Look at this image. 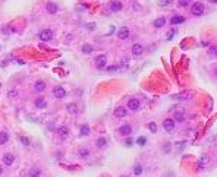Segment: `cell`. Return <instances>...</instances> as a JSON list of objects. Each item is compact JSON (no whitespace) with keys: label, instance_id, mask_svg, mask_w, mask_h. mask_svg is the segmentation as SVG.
Returning <instances> with one entry per match:
<instances>
[{"label":"cell","instance_id":"cell-1","mask_svg":"<svg viewBox=\"0 0 217 177\" xmlns=\"http://www.w3.org/2000/svg\"><path fill=\"white\" fill-rule=\"evenodd\" d=\"M191 13L194 16H201L204 13V4L199 3V1H195L192 6H191Z\"/></svg>","mask_w":217,"mask_h":177},{"label":"cell","instance_id":"cell-2","mask_svg":"<svg viewBox=\"0 0 217 177\" xmlns=\"http://www.w3.org/2000/svg\"><path fill=\"white\" fill-rule=\"evenodd\" d=\"M38 37L43 43H49V41L53 40V31L52 29H43V31H40Z\"/></svg>","mask_w":217,"mask_h":177},{"label":"cell","instance_id":"cell-3","mask_svg":"<svg viewBox=\"0 0 217 177\" xmlns=\"http://www.w3.org/2000/svg\"><path fill=\"white\" fill-rule=\"evenodd\" d=\"M108 9H110V12L116 13V12H120V10L123 9V4H122L119 0H111V1L108 3Z\"/></svg>","mask_w":217,"mask_h":177},{"label":"cell","instance_id":"cell-4","mask_svg":"<svg viewBox=\"0 0 217 177\" xmlns=\"http://www.w3.org/2000/svg\"><path fill=\"white\" fill-rule=\"evenodd\" d=\"M1 161H3V164H4L6 167H10V165L15 162V155L10 154V152H4L3 157H1Z\"/></svg>","mask_w":217,"mask_h":177},{"label":"cell","instance_id":"cell-5","mask_svg":"<svg viewBox=\"0 0 217 177\" xmlns=\"http://www.w3.org/2000/svg\"><path fill=\"white\" fill-rule=\"evenodd\" d=\"M53 95L54 98H57V100H62V98H65V95H66V91L63 87H60V85H57V87H54L53 89Z\"/></svg>","mask_w":217,"mask_h":177},{"label":"cell","instance_id":"cell-6","mask_svg":"<svg viewBox=\"0 0 217 177\" xmlns=\"http://www.w3.org/2000/svg\"><path fill=\"white\" fill-rule=\"evenodd\" d=\"M106 63H107V57H106L104 54H100V56L95 57V66H97L98 69H103V68L106 66Z\"/></svg>","mask_w":217,"mask_h":177},{"label":"cell","instance_id":"cell-7","mask_svg":"<svg viewBox=\"0 0 217 177\" xmlns=\"http://www.w3.org/2000/svg\"><path fill=\"white\" fill-rule=\"evenodd\" d=\"M140 106H141V103H140V100H137V98H131V100L128 101V108H129L131 111L140 110Z\"/></svg>","mask_w":217,"mask_h":177},{"label":"cell","instance_id":"cell-8","mask_svg":"<svg viewBox=\"0 0 217 177\" xmlns=\"http://www.w3.org/2000/svg\"><path fill=\"white\" fill-rule=\"evenodd\" d=\"M126 114H128V111H126L125 107L119 106V107L114 108V117H116V119H123V117H126Z\"/></svg>","mask_w":217,"mask_h":177},{"label":"cell","instance_id":"cell-9","mask_svg":"<svg viewBox=\"0 0 217 177\" xmlns=\"http://www.w3.org/2000/svg\"><path fill=\"white\" fill-rule=\"evenodd\" d=\"M163 127H164L166 132H173V129H175V120L173 119H164Z\"/></svg>","mask_w":217,"mask_h":177},{"label":"cell","instance_id":"cell-10","mask_svg":"<svg viewBox=\"0 0 217 177\" xmlns=\"http://www.w3.org/2000/svg\"><path fill=\"white\" fill-rule=\"evenodd\" d=\"M46 10L50 13V15H56L57 12H59V6L53 3V1H49L47 4H46Z\"/></svg>","mask_w":217,"mask_h":177},{"label":"cell","instance_id":"cell-11","mask_svg":"<svg viewBox=\"0 0 217 177\" xmlns=\"http://www.w3.org/2000/svg\"><path fill=\"white\" fill-rule=\"evenodd\" d=\"M131 35V32H129V29H128L126 26H122L119 31H117V38L119 40H128Z\"/></svg>","mask_w":217,"mask_h":177},{"label":"cell","instance_id":"cell-12","mask_svg":"<svg viewBox=\"0 0 217 177\" xmlns=\"http://www.w3.org/2000/svg\"><path fill=\"white\" fill-rule=\"evenodd\" d=\"M46 88H47V85H46V82H43V81H37L35 84H34V91H35L37 94L44 92Z\"/></svg>","mask_w":217,"mask_h":177},{"label":"cell","instance_id":"cell-13","mask_svg":"<svg viewBox=\"0 0 217 177\" xmlns=\"http://www.w3.org/2000/svg\"><path fill=\"white\" fill-rule=\"evenodd\" d=\"M57 136H59L60 139H66V138L69 136V129H68L66 126L59 127V129H57Z\"/></svg>","mask_w":217,"mask_h":177},{"label":"cell","instance_id":"cell-14","mask_svg":"<svg viewBox=\"0 0 217 177\" xmlns=\"http://www.w3.org/2000/svg\"><path fill=\"white\" fill-rule=\"evenodd\" d=\"M131 51H132V54H134L135 57H138V56H141V54L144 53V47H142L141 44H134Z\"/></svg>","mask_w":217,"mask_h":177},{"label":"cell","instance_id":"cell-15","mask_svg":"<svg viewBox=\"0 0 217 177\" xmlns=\"http://www.w3.org/2000/svg\"><path fill=\"white\" fill-rule=\"evenodd\" d=\"M78 157L81 159L90 158V149H87V148H79V149H78Z\"/></svg>","mask_w":217,"mask_h":177},{"label":"cell","instance_id":"cell-16","mask_svg":"<svg viewBox=\"0 0 217 177\" xmlns=\"http://www.w3.org/2000/svg\"><path fill=\"white\" fill-rule=\"evenodd\" d=\"M66 110H68V113H69V114H72V116H76V114L79 113L78 106H76V104H73V103H69V104L66 106Z\"/></svg>","mask_w":217,"mask_h":177},{"label":"cell","instance_id":"cell-17","mask_svg":"<svg viewBox=\"0 0 217 177\" xmlns=\"http://www.w3.org/2000/svg\"><path fill=\"white\" fill-rule=\"evenodd\" d=\"M119 132H120L122 135L128 136V135H131V133H132V126H131V124H123V126H120Z\"/></svg>","mask_w":217,"mask_h":177},{"label":"cell","instance_id":"cell-18","mask_svg":"<svg viewBox=\"0 0 217 177\" xmlns=\"http://www.w3.org/2000/svg\"><path fill=\"white\" fill-rule=\"evenodd\" d=\"M34 106H35V108H44V107L47 106V103H46V100L43 97H38V98H35V101H34Z\"/></svg>","mask_w":217,"mask_h":177},{"label":"cell","instance_id":"cell-19","mask_svg":"<svg viewBox=\"0 0 217 177\" xmlns=\"http://www.w3.org/2000/svg\"><path fill=\"white\" fill-rule=\"evenodd\" d=\"M154 28H163L164 25H166V18L164 16H162V18H157L156 21H154Z\"/></svg>","mask_w":217,"mask_h":177},{"label":"cell","instance_id":"cell-20","mask_svg":"<svg viewBox=\"0 0 217 177\" xmlns=\"http://www.w3.org/2000/svg\"><path fill=\"white\" fill-rule=\"evenodd\" d=\"M43 174V171L40 170V168H37V167H32L30 171H28V176L30 177H40Z\"/></svg>","mask_w":217,"mask_h":177},{"label":"cell","instance_id":"cell-21","mask_svg":"<svg viewBox=\"0 0 217 177\" xmlns=\"http://www.w3.org/2000/svg\"><path fill=\"white\" fill-rule=\"evenodd\" d=\"M7 142H9V133L4 132V130H1L0 132V145H4Z\"/></svg>","mask_w":217,"mask_h":177},{"label":"cell","instance_id":"cell-22","mask_svg":"<svg viewBox=\"0 0 217 177\" xmlns=\"http://www.w3.org/2000/svg\"><path fill=\"white\" fill-rule=\"evenodd\" d=\"M170 22H172L173 25H179V24H183V22H185V18H183V16H179V15H175Z\"/></svg>","mask_w":217,"mask_h":177},{"label":"cell","instance_id":"cell-23","mask_svg":"<svg viewBox=\"0 0 217 177\" xmlns=\"http://www.w3.org/2000/svg\"><path fill=\"white\" fill-rule=\"evenodd\" d=\"M106 145H107V141H106L104 138H98V139L95 141V146H97V148H100V149H101V148H104Z\"/></svg>","mask_w":217,"mask_h":177},{"label":"cell","instance_id":"cell-24","mask_svg":"<svg viewBox=\"0 0 217 177\" xmlns=\"http://www.w3.org/2000/svg\"><path fill=\"white\" fill-rule=\"evenodd\" d=\"M79 135H81V136H87V135H90V127H88V124H82V126H81V132H79Z\"/></svg>","mask_w":217,"mask_h":177},{"label":"cell","instance_id":"cell-25","mask_svg":"<svg viewBox=\"0 0 217 177\" xmlns=\"http://www.w3.org/2000/svg\"><path fill=\"white\" fill-rule=\"evenodd\" d=\"M141 173H142V165H141V164H137V165L134 167V174H135V176H140Z\"/></svg>","mask_w":217,"mask_h":177},{"label":"cell","instance_id":"cell-26","mask_svg":"<svg viewBox=\"0 0 217 177\" xmlns=\"http://www.w3.org/2000/svg\"><path fill=\"white\" fill-rule=\"evenodd\" d=\"M208 54L213 56V57H217V46H211V47H208Z\"/></svg>","mask_w":217,"mask_h":177},{"label":"cell","instance_id":"cell-27","mask_svg":"<svg viewBox=\"0 0 217 177\" xmlns=\"http://www.w3.org/2000/svg\"><path fill=\"white\" fill-rule=\"evenodd\" d=\"M183 116H185V114H183L182 111H176V113H175V120H178V122H183Z\"/></svg>","mask_w":217,"mask_h":177},{"label":"cell","instance_id":"cell-28","mask_svg":"<svg viewBox=\"0 0 217 177\" xmlns=\"http://www.w3.org/2000/svg\"><path fill=\"white\" fill-rule=\"evenodd\" d=\"M92 50H94V48H92V47H91L90 44H85V46H82V53H91V51H92Z\"/></svg>","mask_w":217,"mask_h":177},{"label":"cell","instance_id":"cell-29","mask_svg":"<svg viewBox=\"0 0 217 177\" xmlns=\"http://www.w3.org/2000/svg\"><path fill=\"white\" fill-rule=\"evenodd\" d=\"M189 4H191V0H179V6H182V7H186Z\"/></svg>","mask_w":217,"mask_h":177},{"label":"cell","instance_id":"cell-30","mask_svg":"<svg viewBox=\"0 0 217 177\" xmlns=\"http://www.w3.org/2000/svg\"><path fill=\"white\" fill-rule=\"evenodd\" d=\"M148 127H150V130H151L153 133H156V132H157V126H156V123H153V122H151V123L148 124Z\"/></svg>","mask_w":217,"mask_h":177},{"label":"cell","instance_id":"cell-31","mask_svg":"<svg viewBox=\"0 0 217 177\" xmlns=\"http://www.w3.org/2000/svg\"><path fill=\"white\" fill-rule=\"evenodd\" d=\"M137 143L142 146V145H145V143H147V139H145L144 136H141V138H138V141H137Z\"/></svg>","mask_w":217,"mask_h":177},{"label":"cell","instance_id":"cell-32","mask_svg":"<svg viewBox=\"0 0 217 177\" xmlns=\"http://www.w3.org/2000/svg\"><path fill=\"white\" fill-rule=\"evenodd\" d=\"M205 161H207V157H205V155H202V158L199 159V167H201V168L205 165Z\"/></svg>","mask_w":217,"mask_h":177},{"label":"cell","instance_id":"cell-33","mask_svg":"<svg viewBox=\"0 0 217 177\" xmlns=\"http://www.w3.org/2000/svg\"><path fill=\"white\" fill-rule=\"evenodd\" d=\"M117 69H119V66H108L107 68L108 72H114V71H117Z\"/></svg>","mask_w":217,"mask_h":177},{"label":"cell","instance_id":"cell-34","mask_svg":"<svg viewBox=\"0 0 217 177\" xmlns=\"http://www.w3.org/2000/svg\"><path fill=\"white\" fill-rule=\"evenodd\" d=\"M21 141H22V143H24V145H28V143H30V141H28L27 138H21Z\"/></svg>","mask_w":217,"mask_h":177},{"label":"cell","instance_id":"cell-35","mask_svg":"<svg viewBox=\"0 0 217 177\" xmlns=\"http://www.w3.org/2000/svg\"><path fill=\"white\" fill-rule=\"evenodd\" d=\"M125 143H126L128 146H129V145H132V139H129V138H128V139H126V142H125Z\"/></svg>","mask_w":217,"mask_h":177},{"label":"cell","instance_id":"cell-36","mask_svg":"<svg viewBox=\"0 0 217 177\" xmlns=\"http://www.w3.org/2000/svg\"><path fill=\"white\" fill-rule=\"evenodd\" d=\"M1 173H3V167H1V164H0V176H1Z\"/></svg>","mask_w":217,"mask_h":177},{"label":"cell","instance_id":"cell-37","mask_svg":"<svg viewBox=\"0 0 217 177\" xmlns=\"http://www.w3.org/2000/svg\"><path fill=\"white\" fill-rule=\"evenodd\" d=\"M210 3H217V0H208Z\"/></svg>","mask_w":217,"mask_h":177},{"label":"cell","instance_id":"cell-38","mask_svg":"<svg viewBox=\"0 0 217 177\" xmlns=\"http://www.w3.org/2000/svg\"><path fill=\"white\" fill-rule=\"evenodd\" d=\"M214 73H216V76H217V69H216V72H214Z\"/></svg>","mask_w":217,"mask_h":177}]
</instances>
